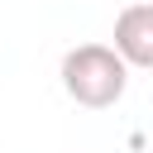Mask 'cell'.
<instances>
[{
  "instance_id": "cell-1",
  "label": "cell",
  "mask_w": 153,
  "mask_h": 153,
  "mask_svg": "<svg viewBox=\"0 0 153 153\" xmlns=\"http://www.w3.org/2000/svg\"><path fill=\"white\" fill-rule=\"evenodd\" d=\"M129 86V62L115 43H76L62 53V91L86 110H110Z\"/></svg>"
},
{
  "instance_id": "cell-2",
  "label": "cell",
  "mask_w": 153,
  "mask_h": 153,
  "mask_svg": "<svg viewBox=\"0 0 153 153\" xmlns=\"http://www.w3.org/2000/svg\"><path fill=\"white\" fill-rule=\"evenodd\" d=\"M115 53L129 67L153 72V5H124L115 14Z\"/></svg>"
}]
</instances>
